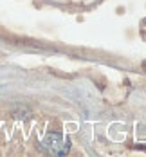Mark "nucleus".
Listing matches in <instances>:
<instances>
[{
	"label": "nucleus",
	"instance_id": "nucleus-1",
	"mask_svg": "<svg viewBox=\"0 0 146 157\" xmlns=\"http://www.w3.org/2000/svg\"><path fill=\"white\" fill-rule=\"evenodd\" d=\"M43 146L56 155H65L70 148V139L62 136V134L52 132V134H47V137L43 139Z\"/></svg>",
	"mask_w": 146,
	"mask_h": 157
}]
</instances>
